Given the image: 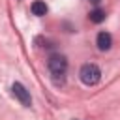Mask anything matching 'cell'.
I'll return each instance as SVG.
<instances>
[{
    "mask_svg": "<svg viewBox=\"0 0 120 120\" xmlns=\"http://www.w3.org/2000/svg\"><path fill=\"white\" fill-rule=\"evenodd\" d=\"M79 77L86 86H94L101 81V69L96 64H84L79 71Z\"/></svg>",
    "mask_w": 120,
    "mask_h": 120,
    "instance_id": "cell-2",
    "label": "cell"
},
{
    "mask_svg": "<svg viewBox=\"0 0 120 120\" xmlns=\"http://www.w3.org/2000/svg\"><path fill=\"white\" fill-rule=\"evenodd\" d=\"M90 2H92V4H99L101 0H90Z\"/></svg>",
    "mask_w": 120,
    "mask_h": 120,
    "instance_id": "cell-7",
    "label": "cell"
},
{
    "mask_svg": "<svg viewBox=\"0 0 120 120\" xmlns=\"http://www.w3.org/2000/svg\"><path fill=\"white\" fill-rule=\"evenodd\" d=\"M96 45H98L99 51H109L111 45H112V38H111V34H109V32H99L98 38H96Z\"/></svg>",
    "mask_w": 120,
    "mask_h": 120,
    "instance_id": "cell-4",
    "label": "cell"
},
{
    "mask_svg": "<svg viewBox=\"0 0 120 120\" xmlns=\"http://www.w3.org/2000/svg\"><path fill=\"white\" fill-rule=\"evenodd\" d=\"M47 66H49V71L52 73L54 82L58 81V77H60V79H64L66 69H68V60H66V56H64V54H58V52L51 54V56H49V60H47Z\"/></svg>",
    "mask_w": 120,
    "mask_h": 120,
    "instance_id": "cell-1",
    "label": "cell"
},
{
    "mask_svg": "<svg viewBox=\"0 0 120 120\" xmlns=\"http://www.w3.org/2000/svg\"><path fill=\"white\" fill-rule=\"evenodd\" d=\"M32 13H34L36 17H43V15L47 13V6H45V2H41V0L32 2Z\"/></svg>",
    "mask_w": 120,
    "mask_h": 120,
    "instance_id": "cell-5",
    "label": "cell"
},
{
    "mask_svg": "<svg viewBox=\"0 0 120 120\" xmlns=\"http://www.w3.org/2000/svg\"><path fill=\"white\" fill-rule=\"evenodd\" d=\"M11 90H13V96L21 101V105H24V107H30L32 105V98H30V92L21 84V82H13V86H11Z\"/></svg>",
    "mask_w": 120,
    "mask_h": 120,
    "instance_id": "cell-3",
    "label": "cell"
},
{
    "mask_svg": "<svg viewBox=\"0 0 120 120\" xmlns=\"http://www.w3.org/2000/svg\"><path fill=\"white\" fill-rule=\"evenodd\" d=\"M90 21H92V22H96V24L103 22V21H105V11H103V9H99V8L92 9V11H90Z\"/></svg>",
    "mask_w": 120,
    "mask_h": 120,
    "instance_id": "cell-6",
    "label": "cell"
}]
</instances>
